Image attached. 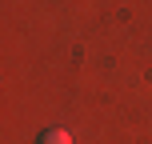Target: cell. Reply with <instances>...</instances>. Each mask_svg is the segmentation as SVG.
<instances>
[{"mask_svg": "<svg viewBox=\"0 0 152 144\" xmlns=\"http://www.w3.org/2000/svg\"><path fill=\"white\" fill-rule=\"evenodd\" d=\"M36 144H72V136H68L64 128H44V132H40V140H36Z\"/></svg>", "mask_w": 152, "mask_h": 144, "instance_id": "cell-1", "label": "cell"}]
</instances>
